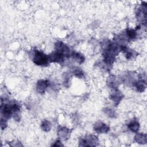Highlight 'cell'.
<instances>
[{
	"mask_svg": "<svg viewBox=\"0 0 147 147\" xmlns=\"http://www.w3.org/2000/svg\"><path fill=\"white\" fill-rule=\"evenodd\" d=\"M32 60L35 64L40 66H47L49 63L48 56L38 50H34Z\"/></svg>",
	"mask_w": 147,
	"mask_h": 147,
	"instance_id": "obj_1",
	"label": "cell"
},
{
	"mask_svg": "<svg viewBox=\"0 0 147 147\" xmlns=\"http://www.w3.org/2000/svg\"><path fill=\"white\" fill-rule=\"evenodd\" d=\"M55 51L63 54L65 57H69L72 53L69 48L61 41H58L55 42Z\"/></svg>",
	"mask_w": 147,
	"mask_h": 147,
	"instance_id": "obj_2",
	"label": "cell"
},
{
	"mask_svg": "<svg viewBox=\"0 0 147 147\" xmlns=\"http://www.w3.org/2000/svg\"><path fill=\"white\" fill-rule=\"evenodd\" d=\"M1 113L3 118L8 119L13 115V104L9 103H1Z\"/></svg>",
	"mask_w": 147,
	"mask_h": 147,
	"instance_id": "obj_3",
	"label": "cell"
},
{
	"mask_svg": "<svg viewBox=\"0 0 147 147\" xmlns=\"http://www.w3.org/2000/svg\"><path fill=\"white\" fill-rule=\"evenodd\" d=\"M98 144V139L97 137L94 135H88L84 138L80 140L79 145L83 146H96Z\"/></svg>",
	"mask_w": 147,
	"mask_h": 147,
	"instance_id": "obj_4",
	"label": "cell"
},
{
	"mask_svg": "<svg viewBox=\"0 0 147 147\" xmlns=\"http://www.w3.org/2000/svg\"><path fill=\"white\" fill-rule=\"evenodd\" d=\"M136 16L137 20L142 24H146V5H142V6L139 7L137 11Z\"/></svg>",
	"mask_w": 147,
	"mask_h": 147,
	"instance_id": "obj_5",
	"label": "cell"
},
{
	"mask_svg": "<svg viewBox=\"0 0 147 147\" xmlns=\"http://www.w3.org/2000/svg\"><path fill=\"white\" fill-rule=\"evenodd\" d=\"M48 56V59L49 60V62H54V63H61L64 61V56L63 54L61 53L55 51V52H53L51 54H49Z\"/></svg>",
	"mask_w": 147,
	"mask_h": 147,
	"instance_id": "obj_6",
	"label": "cell"
},
{
	"mask_svg": "<svg viewBox=\"0 0 147 147\" xmlns=\"http://www.w3.org/2000/svg\"><path fill=\"white\" fill-rule=\"evenodd\" d=\"M109 127L106 123L100 121L96 122L94 126V130L98 134L106 133L109 131Z\"/></svg>",
	"mask_w": 147,
	"mask_h": 147,
	"instance_id": "obj_7",
	"label": "cell"
},
{
	"mask_svg": "<svg viewBox=\"0 0 147 147\" xmlns=\"http://www.w3.org/2000/svg\"><path fill=\"white\" fill-rule=\"evenodd\" d=\"M123 95L119 90H117V88L114 89V90L111 91L110 95V99L112 100L116 105H118L123 99Z\"/></svg>",
	"mask_w": 147,
	"mask_h": 147,
	"instance_id": "obj_8",
	"label": "cell"
},
{
	"mask_svg": "<svg viewBox=\"0 0 147 147\" xmlns=\"http://www.w3.org/2000/svg\"><path fill=\"white\" fill-rule=\"evenodd\" d=\"M49 84L50 83L48 80H40L37 83L36 90L38 93L43 94Z\"/></svg>",
	"mask_w": 147,
	"mask_h": 147,
	"instance_id": "obj_9",
	"label": "cell"
},
{
	"mask_svg": "<svg viewBox=\"0 0 147 147\" xmlns=\"http://www.w3.org/2000/svg\"><path fill=\"white\" fill-rule=\"evenodd\" d=\"M71 134V130L65 127H59L57 131V134L59 137L63 140H67L69 138Z\"/></svg>",
	"mask_w": 147,
	"mask_h": 147,
	"instance_id": "obj_10",
	"label": "cell"
},
{
	"mask_svg": "<svg viewBox=\"0 0 147 147\" xmlns=\"http://www.w3.org/2000/svg\"><path fill=\"white\" fill-rule=\"evenodd\" d=\"M133 85L136 88L137 91L142 92L145 91L146 87V83L145 79H140L139 80L135 81Z\"/></svg>",
	"mask_w": 147,
	"mask_h": 147,
	"instance_id": "obj_11",
	"label": "cell"
},
{
	"mask_svg": "<svg viewBox=\"0 0 147 147\" xmlns=\"http://www.w3.org/2000/svg\"><path fill=\"white\" fill-rule=\"evenodd\" d=\"M107 86L112 88H117L119 85V82L117 77L114 75H110L107 81Z\"/></svg>",
	"mask_w": 147,
	"mask_h": 147,
	"instance_id": "obj_12",
	"label": "cell"
},
{
	"mask_svg": "<svg viewBox=\"0 0 147 147\" xmlns=\"http://www.w3.org/2000/svg\"><path fill=\"white\" fill-rule=\"evenodd\" d=\"M128 128L131 132L137 133L140 128V123L136 119H133L128 124Z\"/></svg>",
	"mask_w": 147,
	"mask_h": 147,
	"instance_id": "obj_13",
	"label": "cell"
},
{
	"mask_svg": "<svg viewBox=\"0 0 147 147\" xmlns=\"http://www.w3.org/2000/svg\"><path fill=\"white\" fill-rule=\"evenodd\" d=\"M134 140L137 143L144 144L146 143V135L143 133H137L134 137Z\"/></svg>",
	"mask_w": 147,
	"mask_h": 147,
	"instance_id": "obj_14",
	"label": "cell"
},
{
	"mask_svg": "<svg viewBox=\"0 0 147 147\" xmlns=\"http://www.w3.org/2000/svg\"><path fill=\"white\" fill-rule=\"evenodd\" d=\"M71 56L73 58V59L75 61H76L79 64H82L84 61V57L83 56V55H82L79 53L72 52Z\"/></svg>",
	"mask_w": 147,
	"mask_h": 147,
	"instance_id": "obj_15",
	"label": "cell"
},
{
	"mask_svg": "<svg viewBox=\"0 0 147 147\" xmlns=\"http://www.w3.org/2000/svg\"><path fill=\"white\" fill-rule=\"evenodd\" d=\"M126 38L128 40H133L137 36V29H127L126 30Z\"/></svg>",
	"mask_w": 147,
	"mask_h": 147,
	"instance_id": "obj_16",
	"label": "cell"
},
{
	"mask_svg": "<svg viewBox=\"0 0 147 147\" xmlns=\"http://www.w3.org/2000/svg\"><path fill=\"white\" fill-rule=\"evenodd\" d=\"M41 127L42 130L45 131H48L51 129V123L49 121L47 120H44L41 123Z\"/></svg>",
	"mask_w": 147,
	"mask_h": 147,
	"instance_id": "obj_17",
	"label": "cell"
},
{
	"mask_svg": "<svg viewBox=\"0 0 147 147\" xmlns=\"http://www.w3.org/2000/svg\"><path fill=\"white\" fill-rule=\"evenodd\" d=\"M103 111L105 112V113L106 114H107V115L110 118H115L116 117L117 114L115 113V111L113 110L111 108H109V107H106L105 108L103 109Z\"/></svg>",
	"mask_w": 147,
	"mask_h": 147,
	"instance_id": "obj_18",
	"label": "cell"
},
{
	"mask_svg": "<svg viewBox=\"0 0 147 147\" xmlns=\"http://www.w3.org/2000/svg\"><path fill=\"white\" fill-rule=\"evenodd\" d=\"M72 74L77 78H82L84 76V72L83 71L79 68L76 67L74 68L72 71Z\"/></svg>",
	"mask_w": 147,
	"mask_h": 147,
	"instance_id": "obj_19",
	"label": "cell"
},
{
	"mask_svg": "<svg viewBox=\"0 0 147 147\" xmlns=\"http://www.w3.org/2000/svg\"><path fill=\"white\" fill-rule=\"evenodd\" d=\"M6 120L5 118H3L2 117L1 119V127L2 129H4L7 126V122H6Z\"/></svg>",
	"mask_w": 147,
	"mask_h": 147,
	"instance_id": "obj_20",
	"label": "cell"
},
{
	"mask_svg": "<svg viewBox=\"0 0 147 147\" xmlns=\"http://www.w3.org/2000/svg\"><path fill=\"white\" fill-rule=\"evenodd\" d=\"M52 146H63V145L61 143L60 141V140H57L56 141L54 144L52 145Z\"/></svg>",
	"mask_w": 147,
	"mask_h": 147,
	"instance_id": "obj_21",
	"label": "cell"
}]
</instances>
